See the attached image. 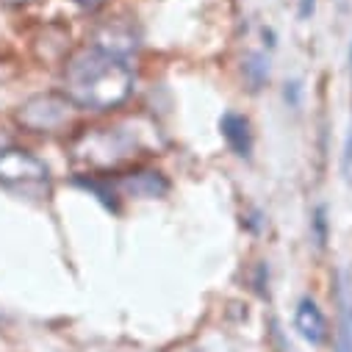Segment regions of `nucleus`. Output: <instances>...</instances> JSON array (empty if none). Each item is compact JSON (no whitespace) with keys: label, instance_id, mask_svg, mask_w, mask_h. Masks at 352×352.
<instances>
[{"label":"nucleus","instance_id":"obj_2","mask_svg":"<svg viewBox=\"0 0 352 352\" xmlns=\"http://www.w3.org/2000/svg\"><path fill=\"white\" fill-rule=\"evenodd\" d=\"M0 186L25 197H45L50 192V169L42 158L23 147H3L0 150Z\"/></svg>","mask_w":352,"mask_h":352},{"label":"nucleus","instance_id":"obj_15","mask_svg":"<svg viewBox=\"0 0 352 352\" xmlns=\"http://www.w3.org/2000/svg\"><path fill=\"white\" fill-rule=\"evenodd\" d=\"M349 316H352V308H349Z\"/></svg>","mask_w":352,"mask_h":352},{"label":"nucleus","instance_id":"obj_5","mask_svg":"<svg viewBox=\"0 0 352 352\" xmlns=\"http://www.w3.org/2000/svg\"><path fill=\"white\" fill-rule=\"evenodd\" d=\"M294 327L314 346H322L327 341V336H330L327 319H324L322 308L316 305V300H311V297H302L297 302V308H294Z\"/></svg>","mask_w":352,"mask_h":352},{"label":"nucleus","instance_id":"obj_7","mask_svg":"<svg viewBox=\"0 0 352 352\" xmlns=\"http://www.w3.org/2000/svg\"><path fill=\"white\" fill-rule=\"evenodd\" d=\"M219 131H222V139L228 142L233 155H239V158H250L252 155V131H250V120L247 117H241L236 111H228L219 120Z\"/></svg>","mask_w":352,"mask_h":352},{"label":"nucleus","instance_id":"obj_9","mask_svg":"<svg viewBox=\"0 0 352 352\" xmlns=\"http://www.w3.org/2000/svg\"><path fill=\"white\" fill-rule=\"evenodd\" d=\"M311 228H314V239L319 247L327 244V208L324 206H316L314 211V219H311Z\"/></svg>","mask_w":352,"mask_h":352},{"label":"nucleus","instance_id":"obj_8","mask_svg":"<svg viewBox=\"0 0 352 352\" xmlns=\"http://www.w3.org/2000/svg\"><path fill=\"white\" fill-rule=\"evenodd\" d=\"M241 72H244V80L250 83V89H252V92H258L261 86L270 80V61L263 58L261 53H250V56L244 58Z\"/></svg>","mask_w":352,"mask_h":352},{"label":"nucleus","instance_id":"obj_3","mask_svg":"<svg viewBox=\"0 0 352 352\" xmlns=\"http://www.w3.org/2000/svg\"><path fill=\"white\" fill-rule=\"evenodd\" d=\"M139 139L128 128H100L95 133H83L75 142V161L92 166V169H109L131 155H136Z\"/></svg>","mask_w":352,"mask_h":352},{"label":"nucleus","instance_id":"obj_10","mask_svg":"<svg viewBox=\"0 0 352 352\" xmlns=\"http://www.w3.org/2000/svg\"><path fill=\"white\" fill-rule=\"evenodd\" d=\"M341 172L344 178L352 181V131L346 133V142H344V155H341Z\"/></svg>","mask_w":352,"mask_h":352},{"label":"nucleus","instance_id":"obj_1","mask_svg":"<svg viewBox=\"0 0 352 352\" xmlns=\"http://www.w3.org/2000/svg\"><path fill=\"white\" fill-rule=\"evenodd\" d=\"M133 92V69L125 56L100 45L78 50L64 69V95L75 109L111 111Z\"/></svg>","mask_w":352,"mask_h":352},{"label":"nucleus","instance_id":"obj_13","mask_svg":"<svg viewBox=\"0 0 352 352\" xmlns=\"http://www.w3.org/2000/svg\"><path fill=\"white\" fill-rule=\"evenodd\" d=\"M9 6H25V3H34V0H3Z\"/></svg>","mask_w":352,"mask_h":352},{"label":"nucleus","instance_id":"obj_6","mask_svg":"<svg viewBox=\"0 0 352 352\" xmlns=\"http://www.w3.org/2000/svg\"><path fill=\"white\" fill-rule=\"evenodd\" d=\"M114 189H120L125 197H161L169 192V184L161 172H150V169H139V172H128L120 175L114 181Z\"/></svg>","mask_w":352,"mask_h":352},{"label":"nucleus","instance_id":"obj_11","mask_svg":"<svg viewBox=\"0 0 352 352\" xmlns=\"http://www.w3.org/2000/svg\"><path fill=\"white\" fill-rule=\"evenodd\" d=\"M72 3H78L80 9H86V12H98L106 0H72Z\"/></svg>","mask_w":352,"mask_h":352},{"label":"nucleus","instance_id":"obj_12","mask_svg":"<svg viewBox=\"0 0 352 352\" xmlns=\"http://www.w3.org/2000/svg\"><path fill=\"white\" fill-rule=\"evenodd\" d=\"M314 6H316V0H300V20H308L314 14Z\"/></svg>","mask_w":352,"mask_h":352},{"label":"nucleus","instance_id":"obj_14","mask_svg":"<svg viewBox=\"0 0 352 352\" xmlns=\"http://www.w3.org/2000/svg\"><path fill=\"white\" fill-rule=\"evenodd\" d=\"M349 64H352V47H349Z\"/></svg>","mask_w":352,"mask_h":352},{"label":"nucleus","instance_id":"obj_4","mask_svg":"<svg viewBox=\"0 0 352 352\" xmlns=\"http://www.w3.org/2000/svg\"><path fill=\"white\" fill-rule=\"evenodd\" d=\"M72 114H75V106L67 95L47 92V95L28 98L17 111V120L34 133H56L72 122Z\"/></svg>","mask_w":352,"mask_h":352}]
</instances>
